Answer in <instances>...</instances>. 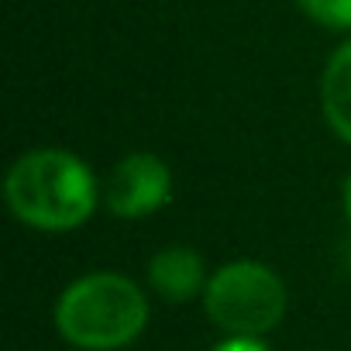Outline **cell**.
Segmentation results:
<instances>
[{"instance_id": "1", "label": "cell", "mask_w": 351, "mask_h": 351, "mask_svg": "<svg viewBox=\"0 0 351 351\" xmlns=\"http://www.w3.org/2000/svg\"><path fill=\"white\" fill-rule=\"evenodd\" d=\"M11 210L42 231H69L83 224L97 204L90 169L69 152H32L8 176Z\"/></svg>"}, {"instance_id": "2", "label": "cell", "mask_w": 351, "mask_h": 351, "mask_svg": "<svg viewBox=\"0 0 351 351\" xmlns=\"http://www.w3.org/2000/svg\"><path fill=\"white\" fill-rule=\"evenodd\" d=\"M148 320V303L141 289L114 272H97L73 282L59 306L56 324L66 341L86 351H114L141 334Z\"/></svg>"}, {"instance_id": "3", "label": "cell", "mask_w": 351, "mask_h": 351, "mask_svg": "<svg viewBox=\"0 0 351 351\" xmlns=\"http://www.w3.org/2000/svg\"><path fill=\"white\" fill-rule=\"evenodd\" d=\"M286 289L279 276L258 262L224 265L207 286V313L234 337H258L279 324Z\"/></svg>"}, {"instance_id": "4", "label": "cell", "mask_w": 351, "mask_h": 351, "mask_svg": "<svg viewBox=\"0 0 351 351\" xmlns=\"http://www.w3.org/2000/svg\"><path fill=\"white\" fill-rule=\"evenodd\" d=\"M169 169L155 155H128L114 172L107 186V207L117 217H141L158 210L169 200Z\"/></svg>"}, {"instance_id": "5", "label": "cell", "mask_w": 351, "mask_h": 351, "mask_svg": "<svg viewBox=\"0 0 351 351\" xmlns=\"http://www.w3.org/2000/svg\"><path fill=\"white\" fill-rule=\"evenodd\" d=\"M148 276H152V286L165 300L183 303L204 286V262H200V255H193L186 248H165L152 258Z\"/></svg>"}, {"instance_id": "6", "label": "cell", "mask_w": 351, "mask_h": 351, "mask_svg": "<svg viewBox=\"0 0 351 351\" xmlns=\"http://www.w3.org/2000/svg\"><path fill=\"white\" fill-rule=\"evenodd\" d=\"M324 114L330 128L351 141V42L330 59L324 73Z\"/></svg>"}, {"instance_id": "7", "label": "cell", "mask_w": 351, "mask_h": 351, "mask_svg": "<svg viewBox=\"0 0 351 351\" xmlns=\"http://www.w3.org/2000/svg\"><path fill=\"white\" fill-rule=\"evenodd\" d=\"M300 8L327 28H351V0H300Z\"/></svg>"}, {"instance_id": "8", "label": "cell", "mask_w": 351, "mask_h": 351, "mask_svg": "<svg viewBox=\"0 0 351 351\" xmlns=\"http://www.w3.org/2000/svg\"><path fill=\"white\" fill-rule=\"evenodd\" d=\"M217 351H265L255 337H234V341H228V344H221Z\"/></svg>"}, {"instance_id": "9", "label": "cell", "mask_w": 351, "mask_h": 351, "mask_svg": "<svg viewBox=\"0 0 351 351\" xmlns=\"http://www.w3.org/2000/svg\"><path fill=\"white\" fill-rule=\"evenodd\" d=\"M344 204H348V217H351V176H348V190H344Z\"/></svg>"}]
</instances>
